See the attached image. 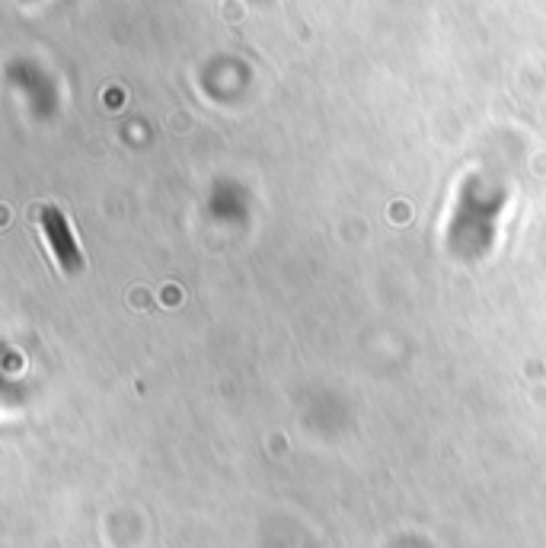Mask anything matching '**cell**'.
Masks as SVG:
<instances>
[{
  "label": "cell",
  "mask_w": 546,
  "mask_h": 548,
  "mask_svg": "<svg viewBox=\"0 0 546 548\" xmlns=\"http://www.w3.org/2000/svg\"><path fill=\"white\" fill-rule=\"evenodd\" d=\"M32 220H35V226H39V233H42V240H45V246H49L51 259L58 261V268H61L68 278L83 274L87 259H83V249H80V242H77L74 230H70V224H68V217H64L61 207L35 205L32 207Z\"/></svg>",
  "instance_id": "1"
}]
</instances>
